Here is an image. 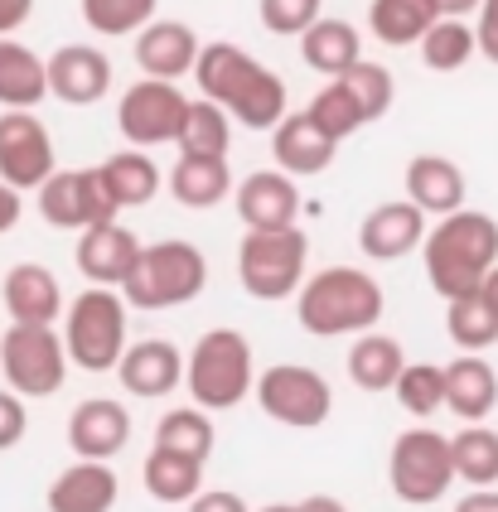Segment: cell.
Wrapping results in <instances>:
<instances>
[{
    "label": "cell",
    "instance_id": "cell-17",
    "mask_svg": "<svg viewBox=\"0 0 498 512\" xmlns=\"http://www.w3.org/2000/svg\"><path fill=\"white\" fill-rule=\"evenodd\" d=\"M271 155H276V170L291 174V179H315L334 165L339 141H329L320 126L305 112H286L271 126Z\"/></svg>",
    "mask_w": 498,
    "mask_h": 512
},
{
    "label": "cell",
    "instance_id": "cell-19",
    "mask_svg": "<svg viewBox=\"0 0 498 512\" xmlns=\"http://www.w3.org/2000/svg\"><path fill=\"white\" fill-rule=\"evenodd\" d=\"M121 498V479L107 459H78L68 464L44 493L49 512H112Z\"/></svg>",
    "mask_w": 498,
    "mask_h": 512
},
{
    "label": "cell",
    "instance_id": "cell-5",
    "mask_svg": "<svg viewBox=\"0 0 498 512\" xmlns=\"http://www.w3.org/2000/svg\"><path fill=\"white\" fill-rule=\"evenodd\" d=\"M252 382H257V368H252V343L242 329H208L199 334V343L189 348L184 358V387L199 411H233L252 397Z\"/></svg>",
    "mask_w": 498,
    "mask_h": 512
},
{
    "label": "cell",
    "instance_id": "cell-28",
    "mask_svg": "<svg viewBox=\"0 0 498 512\" xmlns=\"http://www.w3.org/2000/svg\"><path fill=\"white\" fill-rule=\"evenodd\" d=\"M49 97L44 58L30 44L0 39V112H34Z\"/></svg>",
    "mask_w": 498,
    "mask_h": 512
},
{
    "label": "cell",
    "instance_id": "cell-6",
    "mask_svg": "<svg viewBox=\"0 0 498 512\" xmlns=\"http://www.w3.org/2000/svg\"><path fill=\"white\" fill-rule=\"evenodd\" d=\"M63 319V353H68V368L83 372H112L126 348V300L112 285H88Z\"/></svg>",
    "mask_w": 498,
    "mask_h": 512
},
{
    "label": "cell",
    "instance_id": "cell-27",
    "mask_svg": "<svg viewBox=\"0 0 498 512\" xmlns=\"http://www.w3.org/2000/svg\"><path fill=\"white\" fill-rule=\"evenodd\" d=\"M233 194V170L228 155H179L170 170V199L179 208H218Z\"/></svg>",
    "mask_w": 498,
    "mask_h": 512
},
{
    "label": "cell",
    "instance_id": "cell-42",
    "mask_svg": "<svg viewBox=\"0 0 498 512\" xmlns=\"http://www.w3.org/2000/svg\"><path fill=\"white\" fill-rule=\"evenodd\" d=\"M257 15H262V25L271 34L300 39L324 15V0H257Z\"/></svg>",
    "mask_w": 498,
    "mask_h": 512
},
{
    "label": "cell",
    "instance_id": "cell-51",
    "mask_svg": "<svg viewBox=\"0 0 498 512\" xmlns=\"http://www.w3.org/2000/svg\"><path fill=\"white\" fill-rule=\"evenodd\" d=\"M440 15H455V20H465L469 10H479V0H436Z\"/></svg>",
    "mask_w": 498,
    "mask_h": 512
},
{
    "label": "cell",
    "instance_id": "cell-33",
    "mask_svg": "<svg viewBox=\"0 0 498 512\" xmlns=\"http://www.w3.org/2000/svg\"><path fill=\"white\" fill-rule=\"evenodd\" d=\"M141 484H146V493L155 503H189L204 488V464L170 455V450H150L146 469H141Z\"/></svg>",
    "mask_w": 498,
    "mask_h": 512
},
{
    "label": "cell",
    "instance_id": "cell-21",
    "mask_svg": "<svg viewBox=\"0 0 498 512\" xmlns=\"http://www.w3.org/2000/svg\"><path fill=\"white\" fill-rule=\"evenodd\" d=\"M136 252H141V237L112 218V223L83 228L73 261H78V271L88 276V285H112V290H117V285L126 281V271L136 266Z\"/></svg>",
    "mask_w": 498,
    "mask_h": 512
},
{
    "label": "cell",
    "instance_id": "cell-39",
    "mask_svg": "<svg viewBox=\"0 0 498 512\" xmlns=\"http://www.w3.org/2000/svg\"><path fill=\"white\" fill-rule=\"evenodd\" d=\"M445 334H450L455 348H465V353H484V348L498 343V319L489 314V305H484L479 295H465V300H450Z\"/></svg>",
    "mask_w": 498,
    "mask_h": 512
},
{
    "label": "cell",
    "instance_id": "cell-4",
    "mask_svg": "<svg viewBox=\"0 0 498 512\" xmlns=\"http://www.w3.org/2000/svg\"><path fill=\"white\" fill-rule=\"evenodd\" d=\"M208 285V256L184 242H150L136 252V266L126 271V281L117 285L126 310H179L189 300H199Z\"/></svg>",
    "mask_w": 498,
    "mask_h": 512
},
{
    "label": "cell",
    "instance_id": "cell-23",
    "mask_svg": "<svg viewBox=\"0 0 498 512\" xmlns=\"http://www.w3.org/2000/svg\"><path fill=\"white\" fill-rule=\"evenodd\" d=\"M194 58H199V34L184 20H150L146 29H136V63L146 78L175 83L194 73Z\"/></svg>",
    "mask_w": 498,
    "mask_h": 512
},
{
    "label": "cell",
    "instance_id": "cell-40",
    "mask_svg": "<svg viewBox=\"0 0 498 512\" xmlns=\"http://www.w3.org/2000/svg\"><path fill=\"white\" fill-rule=\"evenodd\" d=\"M392 397H397V406L407 416L426 421V416H436L445 406V377H440L436 363H407L397 372V382H392Z\"/></svg>",
    "mask_w": 498,
    "mask_h": 512
},
{
    "label": "cell",
    "instance_id": "cell-35",
    "mask_svg": "<svg viewBox=\"0 0 498 512\" xmlns=\"http://www.w3.org/2000/svg\"><path fill=\"white\" fill-rule=\"evenodd\" d=\"M450 464H455V479H465L469 488H494L498 484V430L469 421L450 440Z\"/></svg>",
    "mask_w": 498,
    "mask_h": 512
},
{
    "label": "cell",
    "instance_id": "cell-29",
    "mask_svg": "<svg viewBox=\"0 0 498 512\" xmlns=\"http://www.w3.org/2000/svg\"><path fill=\"white\" fill-rule=\"evenodd\" d=\"M407 368V353H402V343L392 339V334H378V329H363V334H353V348H349V377L353 387H363V392H392V382H397V372Z\"/></svg>",
    "mask_w": 498,
    "mask_h": 512
},
{
    "label": "cell",
    "instance_id": "cell-7",
    "mask_svg": "<svg viewBox=\"0 0 498 512\" xmlns=\"http://www.w3.org/2000/svg\"><path fill=\"white\" fill-rule=\"evenodd\" d=\"M310 237L300 223L286 228H247L237 247V281L252 300H291L295 285L305 281Z\"/></svg>",
    "mask_w": 498,
    "mask_h": 512
},
{
    "label": "cell",
    "instance_id": "cell-37",
    "mask_svg": "<svg viewBox=\"0 0 498 512\" xmlns=\"http://www.w3.org/2000/svg\"><path fill=\"white\" fill-rule=\"evenodd\" d=\"M339 83H344V92L358 102V112H363L368 126L382 121V116L392 112V102H397V83H392V73H387L382 63H373V58H358L353 68H344V73H339Z\"/></svg>",
    "mask_w": 498,
    "mask_h": 512
},
{
    "label": "cell",
    "instance_id": "cell-3",
    "mask_svg": "<svg viewBox=\"0 0 498 512\" xmlns=\"http://www.w3.org/2000/svg\"><path fill=\"white\" fill-rule=\"evenodd\" d=\"M382 305L387 295L378 276L358 266H329L295 285V319L315 339H353L363 329H378Z\"/></svg>",
    "mask_w": 498,
    "mask_h": 512
},
{
    "label": "cell",
    "instance_id": "cell-45",
    "mask_svg": "<svg viewBox=\"0 0 498 512\" xmlns=\"http://www.w3.org/2000/svg\"><path fill=\"white\" fill-rule=\"evenodd\" d=\"M189 512H252V508H247V498L233 493V488H199V493L189 498Z\"/></svg>",
    "mask_w": 498,
    "mask_h": 512
},
{
    "label": "cell",
    "instance_id": "cell-11",
    "mask_svg": "<svg viewBox=\"0 0 498 512\" xmlns=\"http://www.w3.org/2000/svg\"><path fill=\"white\" fill-rule=\"evenodd\" d=\"M39 218L59 232H83L92 223H112L121 208L117 199L107 194V179L97 165L88 170H54L39 189Z\"/></svg>",
    "mask_w": 498,
    "mask_h": 512
},
{
    "label": "cell",
    "instance_id": "cell-24",
    "mask_svg": "<svg viewBox=\"0 0 498 512\" xmlns=\"http://www.w3.org/2000/svg\"><path fill=\"white\" fill-rule=\"evenodd\" d=\"M402 184H407V203H416L426 218H445V213H455V208H465V170L455 165V160H445V155H416L402 174Z\"/></svg>",
    "mask_w": 498,
    "mask_h": 512
},
{
    "label": "cell",
    "instance_id": "cell-36",
    "mask_svg": "<svg viewBox=\"0 0 498 512\" xmlns=\"http://www.w3.org/2000/svg\"><path fill=\"white\" fill-rule=\"evenodd\" d=\"M416 44H421V63L431 73H460L474 58V29L465 20H455V15H440Z\"/></svg>",
    "mask_w": 498,
    "mask_h": 512
},
{
    "label": "cell",
    "instance_id": "cell-49",
    "mask_svg": "<svg viewBox=\"0 0 498 512\" xmlns=\"http://www.w3.org/2000/svg\"><path fill=\"white\" fill-rule=\"evenodd\" d=\"M295 512H349L339 498H329V493H310L305 503H295Z\"/></svg>",
    "mask_w": 498,
    "mask_h": 512
},
{
    "label": "cell",
    "instance_id": "cell-31",
    "mask_svg": "<svg viewBox=\"0 0 498 512\" xmlns=\"http://www.w3.org/2000/svg\"><path fill=\"white\" fill-rule=\"evenodd\" d=\"M97 170L107 179V194L117 199V208H146L160 194V165L141 150H121L112 160H102Z\"/></svg>",
    "mask_w": 498,
    "mask_h": 512
},
{
    "label": "cell",
    "instance_id": "cell-30",
    "mask_svg": "<svg viewBox=\"0 0 498 512\" xmlns=\"http://www.w3.org/2000/svg\"><path fill=\"white\" fill-rule=\"evenodd\" d=\"M436 20H440L436 0H373V5H368V29H373V39L392 44V49L416 44Z\"/></svg>",
    "mask_w": 498,
    "mask_h": 512
},
{
    "label": "cell",
    "instance_id": "cell-26",
    "mask_svg": "<svg viewBox=\"0 0 498 512\" xmlns=\"http://www.w3.org/2000/svg\"><path fill=\"white\" fill-rule=\"evenodd\" d=\"M300 58L305 68H315L320 78H339L344 68H353L363 58V34L349 20H334V15H320L315 25L300 34Z\"/></svg>",
    "mask_w": 498,
    "mask_h": 512
},
{
    "label": "cell",
    "instance_id": "cell-22",
    "mask_svg": "<svg viewBox=\"0 0 498 512\" xmlns=\"http://www.w3.org/2000/svg\"><path fill=\"white\" fill-rule=\"evenodd\" d=\"M0 300L10 310V324H59L63 314V290L59 276L39 261H20L5 271V285H0Z\"/></svg>",
    "mask_w": 498,
    "mask_h": 512
},
{
    "label": "cell",
    "instance_id": "cell-34",
    "mask_svg": "<svg viewBox=\"0 0 498 512\" xmlns=\"http://www.w3.org/2000/svg\"><path fill=\"white\" fill-rule=\"evenodd\" d=\"M179 155H228V145H233V116L223 112L218 102H189L184 107V121H179Z\"/></svg>",
    "mask_w": 498,
    "mask_h": 512
},
{
    "label": "cell",
    "instance_id": "cell-14",
    "mask_svg": "<svg viewBox=\"0 0 498 512\" xmlns=\"http://www.w3.org/2000/svg\"><path fill=\"white\" fill-rule=\"evenodd\" d=\"M44 83L63 107H92L112 92V58L92 44H63L44 58Z\"/></svg>",
    "mask_w": 498,
    "mask_h": 512
},
{
    "label": "cell",
    "instance_id": "cell-38",
    "mask_svg": "<svg viewBox=\"0 0 498 512\" xmlns=\"http://www.w3.org/2000/svg\"><path fill=\"white\" fill-rule=\"evenodd\" d=\"M160 0H83V25L97 39H126L155 20Z\"/></svg>",
    "mask_w": 498,
    "mask_h": 512
},
{
    "label": "cell",
    "instance_id": "cell-32",
    "mask_svg": "<svg viewBox=\"0 0 498 512\" xmlns=\"http://www.w3.org/2000/svg\"><path fill=\"white\" fill-rule=\"evenodd\" d=\"M213 440H218L213 416H208V411H199V406H175V411H165V416H160V426H155V450H170V455L199 459V464H208V455H213Z\"/></svg>",
    "mask_w": 498,
    "mask_h": 512
},
{
    "label": "cell",
    "instance_id": "cell-20",
    "mask_svg": "<svg viewBox=\"0 0 498 512\" xmlns=\"http://www.w3.org/2000/svg\"><path fill=\"white\" fill-rule=\"evenodd\" d=\"M421 237H426V213L407 199L378 203V208L358 223V247H363L368 261H402L407 252L421 247Z\"/></svg>",
    "mask_w": 498,
    "mask_h": 512
},
{
    "label": "cell",
    "instance_id": "cell-12",
    "mask_svg": "<svg viewBox=\"0 0 498 512\" xmlns=\"http://www.w3.org/2000/svg\"><path fill=\"white\" fill-rule=\"evenodd\" d=\"M189 97L165 78H141L121 92L117 102V126L131 150H155V145H175L179 121H184Z\"/></svg>",
    "mask_w": 498,
    "mask_h": 512
},
{
    "label": "cell",
    "instance_id": "cell-13",
    "mask_svg": "<svg viewBox=\"0 0 498 512\" xmlns=\"http://www.w3.org/2000/svg\"><path fill=\"white\" fill-rule=\"evenodd\" d=\"M59 170L54 136L34 112H0V184L15 194L39 189L49 174Z\"/></svg>",
    "mask_w": 498,
    "mask_h": 512
},
{
    "label": "cell",
    "instance_id": "cell-48",
    "mask_svg": "<svg viewBox=\"0 0 498 512\" xmlns=\"http://www.w3.org/2000/svg\"><path fill=\"white\" fill-rule=\"evenodd\" d=\"M455 512H498V488H469Z\"/></svg>",
    "mask_w": 498,
    "mask_h": 512
},
{
    "label": "cell",
    "instance_id": "cell-50",
    "mask_svg": "<svg viewBox=\"0 0 498 512\" xmlns=\"http://www.w3.org/2000/svg\"><path fill=\"white\" fill-rule=\"evenodd\" d=\"M474 295H479V300L489 305V314L498 319V266L489 271V276H484V281H479V290H474Z\"/></svg>",
    "mask_w": 498,
    "mask_h": 512
},
{
    "label": "cell",
    "instance_id": "cell-46",
    "mask_svg": "<svg viewBox=\"0 0 498 512\" xmlns=\"http://www.w3.org/2000/svg\"><path fill=\"white\" fill-rule=\"evenodd\" d=\"M30 15H34V0H0V39L30 25Z\"/></svg>",
    "mask_w": 498,
    "mask_h": 512
},
{
    "label": "cell",
    "instance_id": "cell-1",
    "mask_svg": "<svg viewBox=\"0 0 498 512\" xmlns=\"http://www.w3.org/2000/svg\"><path fill=\"white\" fill-rule=\"evenodd\" d=\"M194 83L208 102H218L223 112L252 126V131H271L281 116L291 112V97H286V83L257 63L252 54H242L237 44H199V58H194Z\"/></svg>",
    "mask_w": 498,
    "mask_h": 512
},
{
    "label": "cell",
    "instance_id": "cell-16",
    "mask_svg": "<svg viewBox=\"0 0 498 512\" xmlns=\"http://www.w3.org/2000/svg\"><path fill=\"white\" fill-rule=\"evenodd\" d=\"M112 372L121 377V387H126L131 397L160 401L184 382V358H179V348L170 339H141V343H126V348H121V358Z\"/></svg>",
    "mask_w": 498,
    "mask_h": 512
},
{
    "label": "cell",
    "instance_id": "cell-47",
    "mask_svg": "<svg viewBox=\"0 0 498 512\" xmlns=\"http://www.w3.org/2000/svg\"><path fill=\"white\" fill-rule=\"evenodd\" d=\"M20 213H25V199H20L10 184H0V237H5V232H15Z\"/></svg>",
    "mask_w": 498,
    "mask_h": 512
},
{
    "label": "cell",
    "instance_id": "cell-41",
    "mask_svg": "<svg viewBox=\"0 0 498 512\" xmlns=\"http://www.w3.org/2000/svg\"><path fill=\"white\" fill-rule=\"evenodd\" d=\"M305 116L320 126L329 141H349L353 131H363V126H368V121H363V112H358V102L344 92V83H339V78H329V83L310 97Z\"/></svg>",
    "mask_w": 498,
    "mask_h": 512
},
{
    "label": "cell",
    "instance_id": "cell-10",
    "mask_svg": "<svg viewBox=\"0 0 498 512\" xmlns=\"http://www.w3.org/2000/svg\"><path fill=\"white\" fill-rule=\"evenodd\" d=\"M252 392H257V406L276 426H291V430H315L334 411V392H329L324 372L305 368V363H276V368H266L252 382Z\"/></svg>",
    "mask_w": 498,
    "mask_h": 512
},
{
    "label": "cell",
    "instance_id": "cell-44",
    "mask_svg": "<svg viewBox=\"0 0 498 512\" xmlns=\"http://www.w3.org/2000/svg\"><path fill=\"white\" fill-rule=\"evenodd\" d=\"M474 54L498 63V0H479V25H474Z\"/></svg>",
    "mask_w": 498,
    "mask_h": 512
},
{
    "label": "cell",
    "instance_id": "cell-25",
    "mask_svg": "<svg viewBox=\"0 0 498 512\" xmlns=\"http://www.w3.org/2000/svg\"><path fill=\"white\" fill-rule=\"evenodd\" d=\"M440 377H445V406L460 421H489L498 411V372L489 358L460 353L450 368H440Z\"/></svg>",
    "mask_w": 498,
    "mask_h": 512
},
{
    "label": "cell",
    "instance_id": "cell-9",
    "mask_svg": "<svg viewBox=\"0 0 498 512\" xmlns=\"http://www.w3.org/2000/svg\"><path fill=\"white\" fill-rule=\"evenodd\" d=\"M0 372L15 397H54L68 377V353L54 324H10L0 334Z\"/></svg>",
    "mask_w": 498,
    "mask_h": 512
},
{
    "label": "cell",
    "instance_id": "cell-18",
    "mask_svg": "<svg viewBox=\"0 0 498 512\" xmlns=\"http://www.w3.org/2000/svg\"><path fill=\"white\" fill-rule=\"evenodd\" d=\"M233 208L242 228H286L300 218V189H295L291 174L257 170L242 184H233Z\"/></svg>",
    "mask_w": 498,
    "mask_h": 512
},
{
    "label": "cell",
    "instance_id": "cell-8",
    "mask_svg": "<svg viewBox=\"0 0 498 512\" xmlns=\"http://www.w3.org/2000/svg\"><path fill=\"white\" fill-rule=\"evenodd\" d=\"M387 484L392 493L411 503V508H426L440 503L450 484H455V464H450V440L431 426L402 430L392 440V455H387Z\"/></svg>",
    "mask_w": 498,
    "mask_h": 512
},
{
    "label": "cell",
    "instance_id": "cell-52",
    "mask_svg": "<svg viewBox=\"0 0 498 512\" xmlns=\"http://www.w3.org/2000/svg\"><path fill=\"white\" fill-rule=\"evenodd\" d=\"M257 512H295V503H266V508H257Z\"/></svg>",
    "mask_w": 498,
    "mask_h": 512
},
{
    "label": "cell",
    "instance_id": "cell-43",
    "mask_svg": "<svg viewBox=\"0 0 498 512\" xmlns=\"http://www.w3.org/2000/svg\"><path fill=\"white\" fill-rule=\"evenodd\" d=\"M30 430V416H25V397H15L10 387L0 392V450H15Z\"/></svg>",
    "mask_w": 498,
    "mask_h": 512
},
{
    "label": "cell",
    "instance_id": "cell-2",
    "mask_svg": "<svg viewBox=\"0 0 498 512\" xmlns=\"http://www.w3.org/2000/svg\"><path fill=\"white\" fill-rule=\"evenodd\" d=\"M421 261H426V281H431V290L445 305L465 300L498 266V223L489 213L455 208V213L440 218L436 228H426Z\"/></svg>",
    "mask_w": 498,
    "mask_h": 512
},
{
    "label": "cell",
    "instance_id": "cell-15",
    "mask_svg": "<svg viewBox=\"0 0 498 512\" xmlns=\"http://www.w3.org/2000/svg\"><path fill=\"white\" fill-rule=\"evenodd\" d=\"M131 445V411L117 397H88L68 416V450L78 459H112Z\"/></svg>",
    "mask_w": 498,
    "mask_h": 512
}]
</instances>
